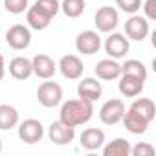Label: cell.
I'll return each mask as SVG.
<instances>
[{
    "label": "cell",
    "instance_id": "cell-1",
    "mask_svg": "<svg viewBox=\"0 0 156 156\" xmlns=\"http://www.w3.org/2000/svg\"><path fill=\"white\" fill-rule=\"evenodd\" d=\"M92 116H94V103L81 99V98L64 101L61 105V112H59V119L72 127H79V125L88 123L92 119Z\"/></svg>",
    "mask_w": 156,
    "mask_h": 156
},
{
    "label": "cell",
    "instance_id": "cell-2",
    "mask_svg": "<svg viewBox=\"0 0 156 156\" xmlns=\"http://www.w3.org/2000/svg\"><path fill=\"white\" fill-rule=\"evenodd\" d=\"M37 99L42 107L53 108L62 101V87L51 79H44V83H41L37 88Z\"/></svg>",
    "mask_w": 156,
    "mask_h": 156
},
{
    "label": "cell",
    "instance_id": "cell-3",
    "mask_svg": "<svg viewBox=\"0 0 156 156\" xmlns=\"http://www.w3.org/2000/svg\"><path fill=\"white\" fill-rule=\"evenodd\" d=\"M94 22H96L98 31H101V33H110V31H114V30L118 28V24H119V13H118V9H114L112 6H101V8L96 11Z\"/></svg>",
    "mask_w": 156,
    "mask_h": 156
},
{
    "label": "cell",
    "instance_id": "cell-4",
    "mask_svg": "<svg viewBox=\"0 0 156 156\" xmlns=\"http://www.w3.org/2000/svg\"><path fill=\"white\" fill-rule=\"evenodd\" d=\"M6 42L9 48L20 51V50H26L30 44H31V31L28 26L24 24H13L8 31H6Z\"/></svg>",
    "mask_w": 156,
    "mask_h": 156
},
{
    "label": "cell",
    "instance_id": "cell-5",
    "mask_svg": "<svg viewBox=\"0 0 156 156\" xmlns=\"http://www.w3.org/2000/svg\"><path fill=\"white\" fill-rule=\"evenodd\" d=\"M125 110H127L125 103H123L119 98H112V99L105 101L103 107L99 108V119H101L105 125H116V123L121 121Z\"/></svg>",
    "mask_w": 156,
    "mask_h": 156
},
{
    "label": "cell",
    "instance_id": "cell-6",
    "mask_svg": "<svg viewBox=\"0 0 156 156\" xmlns=\"http://www.w3.org/2000/svg\"><path fill=\"white\" fill-rule=\"evenodd\" d=\"M101 48V37L94 30H85L75 37V50L83 55H94Z\"/></svg>",
    "mask_w": 156,
    "mask_h": 156
},
{
    "label": "cell",
    "instance_id": "cell-7",
    "mask_svg": "<svg viewBox=\"0 0 156 156\" xmlns=\"http://www.w3.org/2000/svg\"><path fill=\"white\" fill-rule=\"evenodd\" d=\"M19 138L28 143V145H33V143H39L42 138H44V127L39 119H24L22 123H19Z\"/></svg>",
    "mask_w": 156,
    "mask_h": 156
},
{
    "label": "cell",
    "instance_id": "cell-8",
    "mask_svg": "<svg viewBox=\"0 0 156 156\" xmlns=\"http://www.w3.org/2000/svg\"><path fill=\"white\" fill-rule=\"evenodd\" d=\"M130 50V44H129V39L123 35V33H112L105 39V51L110 59H123Z\"/></svg>",
    "mask_w": 156,
    "mask_h": 156
},
{
    "label": "cell",
    "instance_id": "cell-9",
    "mask_svg": "<svg viewBox=\"0 0 156 156\" xmlns=\"http://www.w3.org/2000/svg\"><path fill=\"white\" fill-rule=\"evenodd\" d=\"M57 70L66 77V79H79V77L83 75V72H85V64H83V61L77 57V55H73V53H68V55H62L61 57V61H59V64H57Z\"/></svg>",
    "mask_w": 156,
    "mask_h": 156
},
{
    "label": "cell",
    "instance_id": "cell-10",
    "mask_svg": "<svg viewBox=\"0 0 156 156\" xmlns=\"http://www.w3.org/2000/svg\"><path fill=\"white\" fill-rule=\"evenodd\" d=\"M48 138H50V141H53L55 145H68V143H72L73 138H75V127L66 125L64 121L57 119V121H53V123L50 125V129H48Z\"/></svg>",
    "mask_w": 156,
    "mask_h": 156
},
{
    "label": "cell",
    "instance_id": "cell-11",
    "mask_svg": "<svg viewBox=\"0 0 156 156\" xmlns=\"http://www.w3.org/2000/svg\"><path fill=\"white\" fill-rule=\"evenodd\" d=\"M151 28H149V20L141 15H130L125 22V33L130 41H143L149 35Z\"/></svg>",
    "mask_w": 156,
    "mask_h": 156
},
{
    "label": "cell",
    "instance_id": "cell-12",
    "mask_svg": "<svg viewBox=\"0 0 156 156\" xmlns=\"http://www.w3.org/2000/svg\"><path fill=\"white\" fill-rule=\"evenodd\" d=\"M118 79H119L118 88H119V94L123 98H136V96H140L143 92L145 79H141V77L129 75V73H121Z\"/></svg>",
    "mask_w": 156,
    "mask_h": 156
},
{
    "label": "cell",
    "instance_id": "cell-13",
    "mask_svg": "<svg viewBox=\"0 0 156 156\" xmlns=\"http://www.w3.org/2000/svg\"><path fill=\"white\" fill-rule=\"evenodd\" d=\"M31 66H33V73L41 79H51L57 72V62L46 53H37L31 59Z\"/></svg>",
    "mask_w": 156,
    "mask_h": 156
},
{
    "label": "cell",
    "instance_id": "cell-14",
    "mask_svg": "<svg viewBox=\"0 0 156 156\" xmlns=\"http://www.w3.org/2000/svg\"><path fill=\"white\" fill-rule=\"evenodd\" d=\"M101 94H103V87H101L98 77H85V79H81V83L77 85V96L81 99L96 103L101 98Z\"/></svg>",
    "mask_w": 156,
    "mask_h": 156
},
{
    "label": "cell",
    "instance_id": "cell-15",
    "mask_svg": "<svg viewBox=\"0 0 156 156\" xmlns=\"http://www.w3.org/2000/svg\"><path fill=\"white\" fill-rule=\"evenodd\" d=\"M51 19H53V17H51L50 13H46L39 4H33L31 8L26 9V22H28V26H30L31 30H37V31L46 30V28L50 26Z\"/></svg>",
    "mask_w": 156,
    "mask_h": 156
},
{
    "label": "cell",
    "instance_id": "cell-16",
    "mask_svg": "<svg viewBox=\"0 0 156 156\" xmlns=\"http://www.w3.org/2000/svg\"><path fill=\"white\" fill-rule=\"evenodd\" d=\"M94 73L99 81H114L121 75V64L116 61V59H103L96 64L94 68Z\"/></svg>",
    "mask_w": 156,
    "mask_h": 156
},
{
    "label": "cell",
    "instance_id": "cell-17",
    "mask_svg": "<svg viewBox=\"0 0 156 156\" xmlns=\"http://www.w3.org/2000/svg\"><path fill=\"white\" fill-rule=\"evenodd\" d=\"M121 123H123V127L130 132V134H143V132H147V129H149V125H151V121H147L141 114H138L134 108H129V110H125V114H123V118H121Z\"/></svg>",
    "mask_w": 156,
    "mask_h": 156
},
{
    "label": "cell",
    "instance_id": "cell-18",
    "mask_svg": "<svg viewBox=\"0 0 156 156\" xmlns=\"http://www.w3.org/2000/svg\"><path fill=\"white\" fill-rule=\"evenodd\" d=\"M9 73H11V77H15V79H19V81H26V79H30V77L33 75L31 59L22 57V55L13 57V59L9 61Z\"/></svg>",
    "mask_w": 156,
    "mask_h": 156
},
{
    "label": "cell",
    "instance_id": "cell-19",
    "mask_svg": "<svg viewBox=\"0 0 156 156\" xmlns=\"http://www.w3.org/2000/svg\"><path fill=\"white\" fill-rule=\"evenodd\" d=\"M79 141H81L83 149H87V151H98L105 143V132L101 129H96V127L85 129L83 134H81V138H79Z\"/></svg>",
    "mask_w": 156,
    "mask_h": 156
},
{
    "label": "cell",
    "instance_id": "cell-20",
    "mask_svg": "<svg viewBox=\"0 0 156 156\" xmlns=\"http://www.w3.org/2000/svg\"><path fill=\"white\" fill-rule=\"evenodd\" d=\"M19 125V110L13 105H0V130H11Z\"/></svg>",
    "mask_w": 156,
    "mask_h": 156
},
{
    "label": "cell",
    "instance_id": "cell-21",
    "mask_svg": "<svg viewBox=\"0 0 156 156\" xmlns=\"http://www.w3.org/2000/svg\"><path fill=\"white\" fill-rule=\"evenodd\" d=\"M130 143L125 138H116L108 143H103L105 156H130Z\"/></svg>",
    "mask_w": 156,
    "mask_h": 156
},
{
    "label": "cell",
    "instance_id": "cell-22",
    "mask_svg": "<svg viewBox=\"0 0 156 156\" xmlns=\"http://www.w3.org/2000/svg\"><path fill=\"white\" fill-rule=\"evenodd\" d=\"M130 108H134L138 114H141L147 121H152L154 116H156V105H154V101L151 98H138L136 96V99L132 101Z\"/></svg>",
    "mask_w": 156,
    "mask_h": 156
},
{
    "label": "cell",
    "instance_id": "cell-23",
    "mask_svg": "<svg viewBox=\"0 0 156 156\" xmlns=\"http://www.w3.org/2000/svg\"><path fill=\"white\" fill-rule=\"evenodd\" d=\"M87 2L85 0H62L61 2V11L68 17V19H77L85 13Z\"/></svg>",
    "mask_w": 156,
    "mask_h": 156
},
{
    "label": "cell",
    "instance_id": "cell-24",
    "mask_svg": "<svg viewBox=\"0 0 156 156\" xmlns=\"http://www.w3.org/2000/svg\"><path fill=\"white\" fill-rule=\"evenodd\" d=\"M121 73H129V75H136V77H141V79H147V66L138 59H127L121 64Z\"/></svg>",
    "mask_w": 156,
    "mask_h": 156
},
{
    "label": "cell",
    "instance_id": "cell-25",
    "mask_svg": "<svg viewBox=\"0 0 156 156\" xmlns=\"http://www.w3.org/2000/svg\"><path fill=\"white\" fill-rule=\"evenodd\" d=\"M116 6H118L123 13L134 15V13H138L140 8H141V0H116Z\"/></svg>",
    "mask_w": 156,
    "mask_h": 156
},
{
    "label": "cell",
    "instance_id": "cell-26",
    "mask_svg": "<svg viewBox=\"0 0 156 156\" xmlns=\"http://www.w3.org/2000/svg\"><path fill=\"white\" fill-rule=\"evenodd\" d=\"M4 8L11 15H20L28 9V0H4Z\"/></svg>",
    "mask_w": 156,
    "mask_h": 156
},
{
    "label": "cell",
    "instance_id": "cell-27",
    "mask_svg": "<svg viewBox=\"0 0 156 156\" xmlns=\"http://www.w3.org/2000/svg\"><path fill=\"white\" fill-rule=\"evenodd\" d=\"M154 152L156 149L147 141H140L134 147H130V156H154Z\"/></svg>",
    "mask_w": 156,
    "mask_h": 156
},
{
    "label": "cell",
    "instance_id": "cell-28",
    "mask_svg": "<svg viewBox=\"0 0 156 156\" xmlns=\"http://www.w3.org/2000/svg\"><path fill=\"white\" fill-rule=\"evenodd\" d=\"M35 4H39L46 13H50L51 17H55L59 11H61V2L59 0H37Z\"/></svg>",
    "mask_w": 156,
    "mask_h": 156
},
{
    "label": "cell",
    "instance_id": "cell-29",
    "mask_svg": "<svg viewBox=\"0 0 156 156\" xmlns=\"http://www.w3.org/2000/svg\"><path fill=\"white\" fill-rule=\"evenodd\" d=\"M143 15L147 20H156V0H145L143 2Z\"/></svg>",
    "mask_w": 156,
    "mask_h": 156
},
{
    "label": "cell",
    "instance_id": "cell-30",
    "mask_svg": "<svg viewBox=\"0 0 156 156\" xmlns=\"http://www.w3.org/2000/svg\"><path fill=\"white\" fill-rule=\"evenodd\" d=\"M4 75H6V59H4L2 53H0V81L4 79Z\"/></svg>",
    "mask_w": 156,
    "mask_h": 156
},
{
    "label": "cell",
    "instance_id": "cell-31",
    "mask_svg": "<svg viewBox=\"0 0 156 156\" xmlns=\"http://www.w3.org/2000/svg\"><path fill=\"white\" fill-rule=\"evenodd\" d=\"M0 152H2V140H0Z\"/></svg>",
    "mask_w": 156,
    "mask_h": 156
}]
</instances>
